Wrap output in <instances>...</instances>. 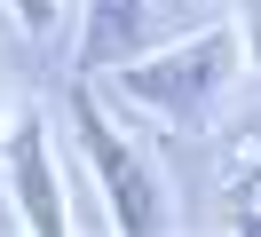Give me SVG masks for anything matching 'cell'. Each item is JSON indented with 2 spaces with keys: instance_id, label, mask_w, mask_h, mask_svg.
I'll return each instance as SVG.
<instances>
[{
  "instance_id": "cell-1",
  "label": "cell",
  "mask_w": 261,
  "mask_h": 237,
  "mask_svg": "<svg viewBox=\"0 0 261 237\" xmlns=\"http://www.w3.org/2000/svg\"><path fill=\"white\" fill-rule=\"evenodd\" d=\"M229 79H238V40H229L222 24H214V32H190V40L166 47V56L119 63V95H135L143 111H159L166 126L214 119V103L229 95Z\"/></svg>"
},
{
  "instance_id": "cell-2",
  "label": "cell",
  "mask_w": 261,
  "mask_h": 237,
  "mask_svg": "<svg viewBox=\"0 0 261 237\" xmlns=\"http://www.w3.org/2000/svg\"><path fill=\"white\" fill-rule=\"evenodd\" d=\"M64 103H71V126H80V150H87V166H95L103 198H111V221H119L127 237L166 229V198H159V182H150L143 150H135V142H127V135H119V126L95 111V95H87V87H64Z\"/></svg>"
},
{
  "instance_id": "cell-3",
  "label": "cell",
  "mask_w": 261,
  "mask_h": 237,
  "mask_svg": "<svg viewBox=\"0 0 261 237\" xmlns=\"http://www.w3.org/2000/svg\"><path fill=\"white\" fill-rule=\"evenodd\" d=\"M16 198H24V229L64 237V198H56V166H48V135H40V119L16 126Z\"/></svg>"
},
{
  "instance_id": "cell-4",
  "label": "cell",
  "mask_w": 261,
  "mask_h": 237,
  "mask_svg": "<svg viewBox=\"0 0 261 237\" xmlns=\"http://www.w3.org/2000/svg\"><path fill=\"white\" fill-rule=\"evenodd\" d=\"M150 16L143 0H87V32H80V71H95V63H127L135 47H143Z\"/></svg>"
},
{
  "instance_id": "cell-5",
  "label": "cell",
  "mask_w": 261,
  "mask_h": 237,
  "mask_svg": "<svg viewBox=\"0 0 261 237\" xmlns=\"http://www.w3.org/2000/svg\"><path fill=\"white\" fill-rule=\"evenodd\" d=\"M16 16H24V32H56V0H16Z\"/></svg>"
},
{
  "instance_id": "cell-6",
  "label": "cell",
  "mask_w": 261,
  "mask_h": 237,
  "mask_svg": "<svg viewBox=\"0 0 261 237\" xmlns=\"http://www.w3.org/2000/svg\"><path fill=\"white\" fill-rule=\"evenodd\" d=\"M245 32H253V63H261V0H245Z\"/></svg>"
}]
</instances>
